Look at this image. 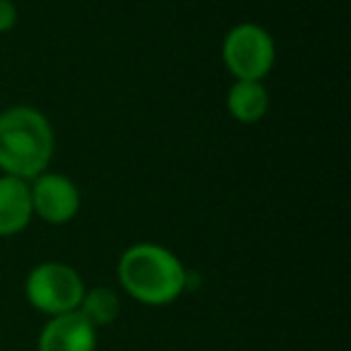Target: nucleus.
<instances>
[{
	"label": "nucleus",
	"instance_id": "nucleus-1",
	"mask_svg": "<svg viewBox=\"0 0 351 351\" xmlns=\"http://www.w3.org/2000/svg\"><path fill=\"white\" fill-rule=\"evenodd\" d=\"M121 289L142 306L161 308L178 301L188 289V269L183 260L161 243L140 241L128 245L118 258Z\"/></svg>",
	"mask_w": 351,
	"mask_h": 351
},
{
	"label": "nucleus",
	"instance_id": "nucleus-2",
	"mask_svg": "<svg viewBox=\"0 0 351 351\" xmlns=\"http://www.w3.org/2000/svg\"><path fill=\"white\" fill-rule=\"evenodd\" d=\"M56 135L44 111L17 104L0 111V171L22 181H34L49 171Z\"/></svg>",
	"mask_w": 351,
	"mask_h": 351
},
{
	"label": "nucleus",
	"instance_id": "nucleus-3",
	"mask_svg": "<svg viewBox=\"0 0 351 351\" xmlns=\"http://www.w3.org/2000/svg\"><path fill=\"white\" fill-rule=\"evenodd\" d=\"M84 291L87 287L82 274L60 260L34 265L25 279V296L29 306L49 317L77 311Z\"/></svg>",
	"mask_w": 351,
	"mask_h": 351
},
{
	"label": "nucleus",
	"instance_id": "nucleus-4",
	"mask_svg": "<svg viewBox=\"0 0 351 351\" xmlns=\"http://www.w3.org/2000/svg\"><path fill=\"white\" fill-rule=\"evenodd\" d=\"M221 60L234 80L263 82L274 68L277 46L265 27L255 22H241L226 32L221 41Z\"/></svg>",
	"mask_w": 351,
	"mask_h": 351
},
{
	"label": "nucleus",
	"instance_id": "nucleus-5",
	"mask_svg": "<svg viewBox=\"0 0 351 351\" xmlns=\"http://www.w3.org/2000/svg\"><path fill=\"white\" fill-rule=\"evenodd\" d=\"M29 191L34 217L44 219L46 224H68L77 217L80 207H82L77 183L63 173L44 171L34 181H29Z\"/></svg>",
	"mask_w": 351,
	"mask_h": 351
},
{
	"label": "nucleus",
	"instance_id": "nucleus-6",
	"mask_svg": "<svg viewBox=\"0 0 351 351\" xmlns=\"http://www.w3.org/2000/svg\"><path fill=\"white\" fill-rule=\"evenodd\" d=\"M36 351H97V327L80 311L53 315L41 327Z\"/></svg>",
	"mask_w": 351,
	"mask_h": 351
},
{
	"label": "nucleus",
	"instance_id": "nucleus-7",
	"mask_svg": "<svg viewBox=\"0 0 351 351\" xmlns=\"http://www.w3.org/2000/svg\"><path fill=\"white\" fill-rule=\"evenodd\" d=\"M34 219L29 181L0 173V239L20 236Z\"/></svg>",
	"mask_w": 351,
	"mask_h": 351
},
{
	"label": "nucleus",
	"instance_id": "nucleus-8",
	"mask_svg": "<svg viewBox=\"0 0 351 351\" xmlns=\"http://www.w3.org/2000/svg\"><path fill=\"white\" fill-rule=\"evenodd\" d=\"M226 111L234 121L253 125L269 111V92L258 80H234L226 92Z\"/></svg>",
	"mask_w": 351,
	"mask_h": 351
},
{
	"label": "nucleus",
	"instance_id": "nucleus-9",
	"mask_svg": "<svg viewBox=\"0 0 351 351\" xmlns=\"http://www.w3.org/2000/svg\"><path fill=\"white\" fill-rule=\"evenodd\" d=\"M84 315V320L92 327H108L121 315V296L111 287H94L87 289L82 296V303L77 308Z\"/></svg>",
	"mask_w": 351,
	"mask_h": 351
},
{
	"label": "nucleus",
	"instance_id": "nucleus-10",
	"mask_svg": "<svg viewBox=\"0 0 351 351\" xmlns=\"http://www.w3.org/2000/svg\"><path fill=\"white\" fill-rule=\"evenodd\" d=\"M17 20H20V12H17V5L12 0H0V34H8L17 27Z\"/></svg>",
	"mask_w": 351,
	"mask_h": 351
}]
</instances>
